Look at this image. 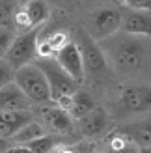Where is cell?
I'll list each match as a JSON object with an SVG mask.
<instances>
[{
    "mask_svg": "<svg viewBox=\"0 0 151 153\" xmlns=\"http://www.w3.org/2000/svg\"><path fill=\"white\" fill-rule=\"evenodd\" d=\"M32 112H34V118L50 134H58L64 138V136H69L75 131V120L65 110L58 108L54 103L39 105L36 108H32Z\"/></svg>",
    "mask_w": 151,
    "mask_h": 153,
    "instance_id": "ba28073f",
    "label": "cell"
},
{
    "mask_svg": "<svg viewBox=\"0 0 151 153\" xmlns=\"http://www.w3.org/2000/svg\"><path fill=\"white\" fill-rule=\"evenodd\" d=\"M101 144L107 153H138L136 144L116 129H112L104 138H101Z\"/></svg>",
    "mask_w": 151,
    "mask_h": 153,
    "instance_id": "5bb4252c",
    "label": "cell"
},
{
    "mask_svg": "<svg viewBox=\"0 0 151 153\" xmlns=\"http://www.w3.org/2000/svg\"><path fill=\"white\" fill-rule=\"evenodd\" d=\"M43 134H47L45 127L34 118L32 121H28L26 125H22L19 131L10 138V142L13 144V146H26L28 142H32V140H36V138H39V136H43Z\"/></svg>",
    "mask_w": 151,
    "mask_h": 153,
    "instance_id": "2e32d148",
    "label": "cell"
},
{
    "mask_svg": "<svg viewBox=\"0 0 151 153\" xmlns=\"http://www.w3.org/2000/svg\"><path fill=\"white\" fill-rule=\"evenodd\" d=\"M138 153H151V148H138Z\"/></svg>",
    "mask_w": 151,
    "mask_h": 153,
    "instance_id": "f1b7e54d",
    "label": "cell"
},
{
    "mask_svg": "<svg viewBox=\"0 0 151 153\" xmlns=\"http://www.w3.org/2000/svg\"><path fill=\"white\" fill-rule=\"evenodd\" d=\"M4 153H32V151H30L26 146H13V144H11Z\"/></svg>",
    "mask_w": 151,
    "mask_h": 153,
    "instance_id": "484cf974",
    "label": "cell"
},
{
    "mask_svg": "<svg viewBox=\"0 0 151 153\" xmlns=\"http://www.w3.org/2000/svg\"><path fill=\"white\" fill-rule=\"evenodd\" d=\"M52 153H78V149L77 148H71V146H65V144H64V146H58Z\"/></svg>",
    "mask_w": 151,
    "mask_h": 153,
    "instance_id": "4316f807",
    "label": "cell"
},
{
    "mask_svg": "<svg viewBox=\"0 0 151 153\" xmlns=\"http://www.w3.org/2000/svg\"><path fill=\"white\" fill-rule=\"evenodd\" d=\"M41 30H43V26L32 28L28 32H21L15 36L11 47L4 58L13 67V71H17L19 67L26 65V64H32L37 58V39H39Z\"/></svg>",
    "mask_w": 151,
    "mask_h": 153,
    "instance_id": "52a82bcc",
    "label": "cell"
},
{
    "mask_svg": "<svg viewBox=\"0 0 151 153\" xmlns=\"http://www.w3.org/2000/svg\"><path fill=\"white\" fill-rule=\"evenodd\" d=\"M17 2H19V4H21V6H26V4H28V2H32V0H17Z\"/></svg>",
    "mask_w": 151,
    "mask_h": 153,
    "instance_id": "f546056e",
    "label": "cell"
},
{
    "mask_svg": "<svg viewBox=\"0 0 151 153\" xmlns=\"http://www.w3.org/2000/svg\"><path fill=\"white\" fill-rule=\"evenodd\" d=\"M123 7L134 11H151V0H121Z\"/></svg>",
    "mask_w": 151,
    "mask_h": 153,
    "instance_id": "603a6c76",
    "label": "cell"
},
{
    "mask_svg": "<svg viewBox=\"0 0 151 153\" xmlns=\"http://www.w3.org/2000/svg\"><path fill=\"white\" fill-rule=\"evenodd\" d=\"M121 11H123V21L119 32L151 39V11H134L127 10V7H121Z\"/></svg>",
    "mask_w": 151,
    "mask_h": 153,
    "instance_id": "7c38bea8",
    "label": "cell"
},
{
    "mask_svg": "<svg viewBox=\"0 0 151 153\" xmlns=\"http://www.w3.org/2000/svg\"><path fill=\"white\" fill-rule=\"evenodd\" d=\"M75 43L80 51L82 58V67H84V80L90 79L92 82H107L110 79V75H114L110 71V67L104 60V54L99 47V43L90 37V34L84 28L77 26L75 28Z\"/></svg>",
    "mask_w": 151,
    "mask_h": 153,
    "instance_id": "3957f363",
    "label": "cell"
},
{
    "mask_svg": "<svg viewBox=\"0 0 151 153\" xmlns=\"http://www.w3.org/2000/svg\"><path fill=\"white\" fill-rule=\"evenodd\" d=\"M95 106H97V103H95L93 95L90 94L88 90L78 88V90L73 94V103H71V108H69V112H67V114H69L75 121H77V120H80L82 116H86L90 110H93Z\"/></svg>",
    "mask_w": 151,
    "mask_h": 153,
    "instance_id": "9a60e30c",
    "label": "cell"
},
{
    "mask_svg": "<svg viewBox=\"0 0 151 153\" xmlns=\"http://www.w3.org/2000/svg\"><path fill=\"white\" fill-rule=\"evenodd\" d=\"M34 64L39 67L41 73L45 75V79H47L49 91H50V101L52 103L58 101L62 95L75 94V91L80 88L78 84L62 69V65H60L54 58H36Z\"/></svg>",
    "mask_w": 151,
    "mask_h": 153,
    "instance_id": "8992f818",
    "label": "cell"
},
{
    "mask_svg": "<svg viewBox=\"0 0 151 153\" xmlns=\"http://www.w3.org/2000/svg\"><path fill=\"white\" fill-rule=\"evenodd\" d=\"M54 60L62 65V69L71 76L80 86L82 82H84V67H82V58H80V51L77 47V43L75 41H69L65 43L62 49L56 52Z\"/></svg>",
    "mask_w": 151,
    "mask_h": 153,
    "instance_id": "8fae6325",
    "label": "cell"
},
{
    "mask_svg": "<svg viewBox=\"0 0 151 153\" xmlns=\"http://www.w3.org/2000/svg\"><path fill=\"white\" fill-rule=\"evenodd\" d=\"M11 146V142L10 140H6V138H0V153H4L7 148Z\"/></svg>",
    "mask_w": 151,
    "mask_h": 153,
    "instance_id": "83f0119b",
    "label": "cell"
},
{
    "mask_svg": "<svg viewBox=\"0 0 151 153\" xmlns=\"http://www.w3.org/2000/svg\"><path fill=\"white\" fill-rule=\"evenodd\" d=\"M67 140H64L62 136H58V134H43L39 136V138H36L32 142H28L26 144V148L32 151V153H52L58 146H64Z\"/></svg>",
    "mask_w": 151,
    "mask_h": 153,
    "instance_id": "ac0fdd59",
    "label": "cell"
},
{
    "mask_svg": "<svg viewBox=\"0 0 151 153\" xmlns=\"http://www.w3.org/2000/svg\"><path fill=\"white\" fill-rule=\"evenodd\" d=\"M114 129L123 133L125 136H129L138 148H151V112L138 116L134 120L123 121Z\"/></svg>",
    "mask_w": 151,
    "mask_h": 153,
    "instance_id": "30bf717a",
    "label": "cell"
},
{
    "mask_svg": "<svg viewBox=\"0 0 151 153\" xmlns=\"http://www.w3.org/2000/svg\"><path fill=\"white\" fill-rule=\"evenodd\" d=\"M13 82L22 90V94L28 97V101L34 106L52 103L47 79H45V75L41 73V69L34 62L19 67V69L15 71Z\"/></svg>",
    "mask_w": 151,
    "mask_h": 153,
    "instance_id": "5b68a950",
    "label": "cell"
},
{
    "mask_svg": "<svg viewBox=\"0 0 151 153\" xmlns=\"http://www.w3.org/2000/svg\"><path fill=\"white\" fill-rule=\"evenodd\" d=\"M151 112V84L147 82H129L118 91V97L110 106V118L119 121H129Z\"/></svg>",
    "mask_w": 151,
    "mask_h": 153,
    "instance_id": "7a4b0ae2",
    "label": "cell"
},
{
    "mask_svg": "<svg viewBox=\"0 0 151 153\" xmlns=\"http://www.w3.org/2000/svg\"><path fill=\"white\" fill-rule=\"evenodd\" d=\"M43 41L50 47V51L54 52V56H56V52L64 47L65 43H69V36H67V32H64V30H58V32H50L43 37Z\"/></svg>",
    "mask_w": 151,
    "mask_h": 153,
    "instance_id": "ffe728a7",
    "label": "cell"
},
{
    "mask_svg": "<svg viewBox=\"0 0 151 153\" xmlns=\"http://www.w3.org/2000/svg\"><path fill=\"white\" fill-rule=\"evenodd\" d=\"M99 47L110 71L129 79L131 82H142L151 76V39L125 32L99 41Z\"/></svg>",
    "mask_w": 151,
    "mask_h": 153,
    "instance_id": "6da1fadb",
    "label": "cell"
},
{
    "mask_svg": "<svg viewBox=\"0 0 151 153\" xmlns=\"http://www.w3.org/2000/svg\"><path fill=\"white\" fill-rule=\"evenodd\" d=\"M21 7L17 0H0V28H13V15Z\"/></svg>",
    "mask_w": 151,
    "mask_h": 153,
    "instance_id": "d6986e66",
    "label": "cell"
},
{
    "mask_svg": "<svg viewBox=\"0 0 151 153\" xmlns=\"http://www.w3.org/2000/svg\"><path fill=\"white\" fill-rule=\"evenodd\" d=\"M77 149H78V153H107L104 148H103V144H101V140H86Z\"/></svg>",
    "mask_w": 151,
    "mask_h": 153,
    "instance_id": "cb8c5ba5",
    "label": "cell"
},
{
    "mask_svg": "<svg viewBox=\"0 0 151 153\" xmlns=\"http://www.w3.org/2000/svg\"><path fill=\"white\" fill-rule=\"evenodd\" d=\"M121 21H123V11L121 7L114 4H104L92 10L86 17V32L90 34L92 39L97 43L114 36L116 32L121 30Z\"/></svg>",
    "mask_w": 151,
    "mask_h": 153,
    "instance_id": "277c9868",
    "label": "cell"
},
{
    "mask_svg": "<svg viewBox=\"0 0 151 153\" xmlns=\"http://www.w3.org/2000/svg\"><path fill=\"white\" fill-rule=\"evenodd\" d=\"M13 76H15L13 67L2 58V60H0V88H4V86H7V84H11V82H13Z\"/></svg>",
    "mask_w": 151,
    "mask_h": 153,
    "instance_id": "7402d4cb",
    "label": "cell"
},
{
    "mask_svg": "<svg viewBox=\"0 0 151 153\" xmlns=\"http://www.w3.org/2000/svg\"><path fill=\"white\" fill-rule=\"evenodd\" d=\"M22 7H24V11L28 15L32 28L43 26L45 22L49 21V17H50V6H49L47 0H32V2H28Z\"/></svg>",
    "mask_w": 151,
    "mask_h": 153,
    "instance_id": "e0dca14e",
    "label": "cell"
},
{
    "mask_svg": "<svg viewBox=\"0 0 151 153\" xmlns=\"http://www.w3.org/2000/svg\"><path fill=\"white\" fill-rule=\"evenodd\" d=\"M49 6H56L60 10H73L78 4V0H47Z\"/></svg>",
    "mask_w": 151,
    "mask_h": 153,
    "instance_id": "d4e9b609",
    "label": "cell"
},
{
    "mask_svg": "<svg viewBox=\"0 0 151 153\" xmlns=\"http://www.w3.org/2000/svg\"><path fill=\"white\" fill-rule=\"evenodd\" d=\"M15 36H17V32H15L13 28H0V60L6 58L7 51H10L11 43L15 39Z\"/></svg>",
    "mask_w": 151,
    "mask_h": 153,
    "instance_id": "44dd1931",
    "label": "cell"
},
{
    "mask_svg": "<svg viewBox=\"0 0 151 153\" xmlns=\"http://www.w3.org/2000/svg\"><path fill=\"white\" fill-rule=\"evenodd\" d=\"M34 105L15 82L0 88V110H32Z\"/></svg>",
    "mask_w": 151,
    "mask_h": 153,
    "instance_id": "4fadbf2b",
    "label": "cell"
},
{
    "mask_svg": "<svg viewBox=\"0 0 151 153\" xmlns=\"http://www.w3.org/2000/svg\"><path fill=\"white\" fill-rule=\"evenodd\" d=\"M77 127H78L80 136L86 140H101L114 129L108 108L99 106V105L93 110H90L86 116L77 120Z\"/></svg>",
    "mask_w": 151,
    "mask_h": 153,
    "instance_id": "9c48e42d",
    "label": "cell"
}]
</instances>
